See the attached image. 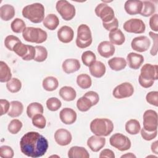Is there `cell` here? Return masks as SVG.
I'll return each mask as SVG.
<instances>
[{
    "label": "cell",
    "instance_id": "obj_1",
    "mask_svg": "<svg viewBox=\"0 0 158 158\" xmlns=\"http://www.w3.org/2000/svg\"><path fill=\"white\" fill-rule=\"evenodd\" d=\"M48 146V141L46 138L36 131L27 132L20 141L22 152L32 158L43 156L46 152Z\"/></svg>",
    "mask_w": 158,
    "mask_h": 158
},
{
    "label": "cell",
    "instance_id": "obj_2",
    "mask_svg": "<svg viewBox=\"0 0 158 158\" xmlns=\"http://www.w3.org/2000/svg\"><path fill=\"white\" fill-rule=\"evenodd\" d=\"M22 15L33 23H38L44 19V7L41 3H33L25 6Z\"/></svg>",
    "mask_w": 158,
    "mask_h": 158
},
{
    "label": "cell",
    "instance_id": "obj_3",
    "mask_svg": "<svg viewBox=\"0 0 158 158\" xmlns=\"http://www.w3.org/2000/svg\"><path fill=\"white\" fill-rule=\"evenodd\" d=\"M90 130L96 136H107L114 130L112 122L106 118H96L90 123Z\"/></svg>",
    "mask_w": 158,
    "mask_h": 158
},
{
    "label": "cell",
    "instance_id": "obj_4",
    "mask_svg": "<svg viewBox=\"0 0 158 158\" xmlns=\"http://www.w3.org/2000/svg\"><path fill=\"white\" fill-rule=\"evenodd\" d=\"M22 36L28 42L40 44L47 40L48 34L46 31L40 28L28 27L23 31Z\"/></svg>",
    "mask_w": 158,
    "mask_h": 158
},
{
    "label": "cell",
    "instance_id": "obj_5",
    "mask_svg": "<svg viewBox=\"0 0 158 158\" xmlns=\"http://www.w3.org/2000/svg\"><path fill=\"white\" fill-rule=\"evenodd\" d=\"M93 41L91 31L89 27L86 24H81L77 29L76 39L77 46L81 49L89 46Z\"/></svg>",
    "mask_w": 158,
    "mask_h": 158
},
{
    "label": "cell",
    "instance_id": "obj_6",
    "mask_svg": "<svg viewBox=\"0 0 158 158\" xmlns=\"http://www.w3.org/2000/svg\"><path fill=\"white\" fill-rule=\"evenodd\" d=\"M56 9L65 20H70L75 15V8L73 5L66 0H60L56 2Z\"/></svg>",
    "mask_w": 158,
    "mask_h": 158
},
{
    "label": "cell",
    "instance_id": "obj_7",
    "mask_svg": "<svg viewBox=\"0 0 158 158\" xmlns=\"http://www.w3.org/2000/svg\"><path fill=\"white\" fill-rule=\"evenodd\" d=\"M110 145L120 151H125L131 148V141L125 135L117 133L112 135L109 139Z\"/></svg>",
    "mask_w": 158,
    "mask_h": 158
},
{
    "label": "cell",
    "instance_id": "obj_8",
    "mask_svg": "<svg viewBox=\"0 0 158 158\" xmlns=\"http://www.w3.org/2000/svg\"><path fill=\"white\" fill-rule=\"evenodd\" d=\"M94 11L96 15L101 18L102 23H108L115 19L113 9L104 2L99 4L96 7Z\"/></svg>",
    "mask_w": 158,
    "mask_h": 158
},
{
    "label": "cell",
    "instance_id": "obj_9",
    "mask_svg": "<svg viewBox=\"0 0 158 158\" xmlns=\"http://www.w3.org/2000/svg\"><path fill=\"white\" fill-rule=\"evenodd\" d=\"M143 128L148 131L157 130V114L155 110L149 109L143 114Z\"/></svg>",
    "mask_w": 158,
    "mask_h": 158
},
{
    "label": "cell",
    "instance_id": "obj_10",
    "mask_svg": "<svg viewBox=\"0 0 158 158\" xmlns=\"http://www.w3.org/2000/svg\"><path fill=\"white\" fill-rule=\"evenodd\" d=\"M123 28L127 32L136 34L143 33L146 30L144 23L139 19H131L126 21L123 23Z\"/></svg>",
    "mask_w": 158,
    "mask_h": 158
},
{
    "label": "cell",
    "instance_id": "obj_11",
    "mask_svg": "<svg viewBox=\"0 0 158 158\" xmlns=\"http://www.w3.org/2000/svg\"><path fill=\"white\" fill-rule=\"evenodd\" d=\"M133 93L134 88L133 85L128 82H124L114 89L112 94L117 99H123L131 96Z\"/></svg>",
    "mask_w": 158,
    "mask_h": 158
},
{
    "label": "cell",
    "instance_id": "obj_12",
    "mask_svg": "<svg viewBox=\"0 0 158 158\" xmlns=\"http://www.w3.org/2000/svg\"><path fill=\"white\" fill-rule=\"evenodd\" d=\"M151 45L150 40L146 36H139L133 38L131 43V48L139 52L146 51Z\"/></svg>",
    "mask_w": 158,
    "mask_h": 158
},
{
    "label": "cell",
    "instance_id": "obj_13",
    "mask_svg": "<svg viewBox=\"0 0 158 158\" xmlns=\"http://www.w3.org/2000/svg\"><path fill=\"white\" fill-rule=\"evenodd\" d=\"M158 66L157 65H152L151 64H146L143 65L141 69L139 75L144 79L149 80H157L158 78Z\"/></svg>",
    "mask_w": 158,
    "mask_h": 158
},
{
    "label": "cell",
    "instance_id": "obj_14",
    "mask_svg": "<svg viewBox=\"0 0 158 158\" xmlns=\"http://www.w3.org/2000/svg\"><path fill=\"white\" fill-rule=\"evenodd\" d=\"M54 139L60 146H67L70 143L72 136L69 131L64 128H60L56 131L54 133Z\"/></svg>",
    "mask_w": 158,
    "mask_h": 158
},
{
    "label": "cell",
    "instance_id": "obj_15",
    "mask_svg": "<svg viewBox=\"0 0 158 158\" xmlns=\"http://www.w3.org/2000/svg\"><path fill=\"white\" fill-rule=\"evenodd\" d=\"M115 51V46L110 41H103L98 46L99 54L105 58H109L114 55Z\"/></svg>",
    "mask_w": 158,
    "mask_h": 158
},
{
    "label": "cell",
    "instance_id": "obj_16",
    "mask_svg": "<svg viewBox=\"0 0 158 158\" xmlns=\"http://www.w3.org/2000/svg\"><path fill=\"white\" fill-rule=\"evenodd\" d=\"M77 113L71 108L65 107L62 109L59 113L60 120L66 125H71L77 120Z\"/></svg>",
    "mask_w": 158,
    "mask_h": 158
},
{
    "label": "cell",
    "instance_id": "obj_17",
    "mask_svg": "<svg viewBox=\"0 0 158 158\" xmlns=\"http://www.w3.org/2000/svg\"><path fill=\"white\" fill-rule=\"evenodd\" d=\"M106 144V138L102 136L93 135L87 140V146L93 152H98Z\"/></svg>",
    "mask_w": 158,
    "mask_h": 158
},
{
    "label": "cell",
    "instance_id": "obj_18",
    "mask_svg": "<svg viewBox=\"0 0 158 158\" xmlns=\"http://www.w3.org/2000/svg\"><path fill=\"white\" fill-rule=\"evenodd\" d=\"M143 7V2L139 0L127 1L124 5L126 12L131 15L140 14Z\"/></svg>",
    "mask_w": 158,
    "mask_h": 158
},
{
    "label": "cell",
    "instance_id": "obj_19",
    "mask_svg": "<svg viewBox=\"0 0 158 158\" xmlns=\"http://www.w3.org/2000/svg\"><path fill=\"white\" fill-rule=\"evenodd\" d=\"M74 32L73 29L67 25L62 26L57 31V37L60 41L64 43L71 42L73 38Z\"/></svg>",
    "mask_w": 158,
    "mask_h": 158
},
{
    "label": "cell",
    "instance_id": "obj_20",
    "mask_svg": "<svg viewBox=\"0 0 158 158\" xmlns=\"http://www.w3.org/2000/svg\"><path fill=\"white\" fill-rule=\"evenodd\" d=\"M127 63L130 68L136 70L138 69L144 62V57L142 55L135 53L130 52L127 56Z\"/></svg>",
    "mask_w": 158,
    "mask_h": 158
},
{
    "label": "cell",
    "instance_id": "obj_21",
    "mask_svg": "<svg viewBox=\"0 0 158 158\" xmlns=\"http://www.w3.org/2000/svg\"><path fill=\"white\" fill-rule=\"evenodd\" d=\"M62 69L67 74L74 73L78 71L80 68V63L76 59H67L62 63Z\"/></svg>",
    "mask_w": 158,
    "mask_h": 158
},
{
    "label": "cell",
    "instance_id": "obj_22",
    "mask_svg": "<svg viewBox=\"0 0 158 158\" xmlns=\"http://www.w3.org/2000/svg\"><path fill=\"white\" fill-rule=\"evenodd\" d=\"M89 70L92 76L96 78H101L105 74L106 68L102 62L95 61L89 67Z\"/></svg>",
    "mask_w": 158,
    "mask_h": 158
},
{
    "label": "cell",
    "instance_id": "obj_23",
    "mask_svg": "<svg viewBox=\"0 0 158 158\" xmlns=\"http://www.w3.org/2000/svg\"><path fill=\"white\" fill-rule=\"evenodd\" d=\"M69 158H89V154L88 151L83 147L72 146L68 151Z\"/></svg>",
    "mask_w": 158,
    "mask_h": 158
},
{
    "label": "cell",
    "instance_id": "obj_24",
    "mask_svg": "<svg viewBox=\"0 0 158 158\" xmlns=\"http://www.w3.org/2000/svg\"><path fill=\"white\" fill-rule=\"evenodd\" d=\"M109 38L110 42L112 44L116 45H122L125 41V35L118 28L110 31Z\"/></svg>",
    "mask_w": 158,
    "mask_h": 158
},
{
    "label": "cell",
    "instance_id": "obj_25",
    "mask_svg": "<svg viewBox=\"0 0 158 158\" xmlns=\"http://www.w3.org/2000/svg\"><path fill=\"white\" fill-rule=\"evenodd\" d=\"M14 7L10 4H4L0 7V17L2 20L9 21L15 15Z\"/></svg>",
    "mask_w": 158,
    "mask_h": 158
},
{
    "label": "cell",
    "instance_id": "obj_26",
    "mask_svg": "<svg viewBox=\"0 0 158 158\" xmlns=\"http://www.w3.org/2000/svg\"><path fill=\"white\" fill-rule=\"evenodd\" d=\"M110 68L115 71H120L124 69L127 66V61L123 57H114L107 62Z\"/></svg>",
    "mask_w": 158,
    "mask_h": 158
},
{
    "label": "cell",
    "instance_id": "obj_27",
    "mask_svg": "<svg viewBox=\"0 0 158 158\" xmlns=\"http://www.w3.org/2000/svg\"><path fill=\"white\" fill-rule=\"evenodd\" d=\"M23 110V104L18 101H12L10 102V108L7 114L10 117H17L20 116Z\"/></svg>",
    "mask_w": 158,
    "mask_h": 158
},
{
    "label": "cell",
    "instance_id": "obj_28",
    "mask_svg": "<svg viewBox=\"0 0 158 158\" xmlns=\"http://www.w3.org/2000/svg\"><path fill=\"white\" fill-rule=\"evenodd\" d=\"M59 95L64 101H72L77 96L76 91L71 86H65L62 87L59 90Z\"/></svg>",
    "mask_w": 158,
    "mask_h": 158
},
{
    "label": "cell",
    "instance_id": "obj_29",
    "mask_svg": "<svg viewBox=\"0 0 158 158\" xmlns=\"http://www.w3.org/2000/svg\"><path fill=\"white\" fill-rule=\"evenodd\" d=\"M43 25L49 30H54L59 24L58 17L54 14H48L43 21Z\"/></svg>",
    "mask_w": 158,
    "mask_h": 158
},
{
    "label": "cell",
    "instance_id": "obj_30",
    "mask_svg": "<svg viewBox=\"0 0 158 158\" xmlns=\"http://www.w3.org/2000/svg\"><path fill=\"white\" fill-rule=\"evenodd\" d=\"M44 111L43 106L39 102H31L27 108V114L28 117L32 118L36 114H43Z\"/></svg>",
    "mask_w": 158,
    "mask_h": 158
},
{
    "label": "cell",
    "instance_id": "obj_31",
    "mask_svg": "<svg viewBox=\"0 0 158 158\" xmlns=\"http://www.w3.org/2000/svg\"><path fill=\"white\" fill-rule=\"evenodd\" d=\"M42 85L46 91H52L57 88L59 86V81L56 77L49 76L43 80Z\"/></svg>",
    "mask_w": 158,
    "mask_h": 158
},
{
    "label": "cell",
    "instance_id": "obj_32",
    "mask_svg": "<svg viewBox=\"0 0 158 158\" xmlns=\"http://www.w3.org/2000/svg\"><path fill=\"white\" fill-rule=\"evenodd\" d=\"M12 78V73L10 68L4 61L0 62V81L7 82Z\"/></svg>",
    "mask_w": 158,
    "mask_h": 158
},
{
    "label": "cell",
    "instance_id": "obj_33",
    "mask_svg": "<svg viewBox=\"0 0 158 158\" xmlns=\"http://www.w3.org/2000/svg\"><path fill=\"white\" fill-rule=\"evenodd\" d=\"M140 130V123L136 119H130L125 123V130L130 135H137L139 132Z\"/></svg>",
    "mask_w": 158,
    "mask_h": 158
},
{
    "label": "cell",
    "instance_id": "obj_34",
    "mask_svg": "<svg viewBox=\"0 0 158 158\" xmlns=\"http://www.w3.org/2000/svg\"><path fill=\"white\" fill-rule=\"evenodd\" d=\"M77 83L82 89L89 88L92 85L91 77L85 73H81L77 76Z\"/></svg>",
    "mask_w": 158,
    "mask_h": 158
},
{
    "label": "cell",
    "instance_id": "obj_35",
    "mask_svg": "<svg viewBox=\"0 0 158 158\" xmlns=\"http://www.w3.org/2000/svg\"><path fill=\"white\" fill-rule=\"evenodd\" d=\"M140 14L144 17H149L152 15L156 11L155 5L149 1H144Z\"/></svg>",
    "mask_w": 158,
    "mask_h": 158
},
{
    "label": "cell",
    "instance_id": "obj_36",
    "mask_svg": "<svg viewBox=\"0 0 158 158\" xmlns=\"http://www.w3.org/2000/svg\"><path fill=\"white\" fill-rule=\"evenodd\" d=\"M93 106L91 101L85 96L80 98L77 101V107L81 112L88 111Z\"/></svg>",
    "mask_w": 158,
    "mask_h": 158
},
{
    "label": "cell",
    "instance_id": "obj_37",
    "mask_svg": "<svg viewBox=\"0 0 158 158\" xmlns=\"http://www.w3.org/2000/svg\"><path fill=\"white\" fill-rule=\"evenodd\" d=\"M6 88L9 91L12 93L19 92L22 88V83L17 78H12L7 82Z\"/></svg>",
    "mask_w": 158,
    "mask_h": 158
},
{
    "label": "cell",
    "instance_id": "obj_38",
    "mask_svg": "<svg viewBox=\"0 0 158 158\" xmlns=\"http://www.w3.org/2000/svg\"><path fill=\"white\" fill-rule=\"evenodd\" d=\"M36 54L34 60L38 62L44 61L48 57V51L46 48L43 46H36Z\"/></svg>",
    "mask_w": 158,
    "mask_h": 158
},
{
    "label": "cell",
    "instance_id": "obj_39",
    "mask_svg": "<svg viewBox=\"0 0 158 158\" xmlns=\"http://www.w3.org/2000/svg\"><path fill=\"white\" fill-rule=\"evenodd\" d=\"M10 27L13 32L16 33H20L23 32L24 29L26 28L25 22L19 18L15 19L10 24Z\"/></svg>",
    "mask_w": 158,
    "mask_h": 158
},
{
    "label": "cell",
    "instance_id": "obj_40",
    "mask_svg": "<svg viewBox=\"0 0 158 158\" xmlns=\"http://www.w3.org/2000/svg\"><path fill=\"white\" fill-rule=\"evenodd\" d=\"M96 57L94 53L91 51H85L81 55V60L84 65L89 67L96 61Z\"/></svg>",
    "mask_w": 158,
    "mask_h": 158
},
{
    "label": "cell",
    "instance_id": "obj_41",
    "mask_svg": "<svg viewBox=\"0 0 158 158\" xmlns=\"http://www.w3.org/2000/svg\"><path fill=\"white\" fill-rule=\"evenodd\" d=\"M22 125V123L20 120L18 119H13L9 123L7 129L11 134L15 135L18 133L20 131Z\"/></svg>",
    "mask_w": 158,
    "mask_h": 158
},
{
    "label": "cell",
    "instance_id": "obj_42",
    "mask_svg": "<svg viewBox=\"0 0 158 158\" xmlns=\"http://www.w3.org/2000/svg\"><path fill=\"white\" fill-rule=\"evenodd\" d=\"M62 106L61 101L57 98L52 97L46 101L47 108L51 111H56Z\"/></svg>",
    "mask_w": 158,
    "mask_h": 158
},
{
    "label": "cell",
    "instance_id": "obj_43",
    "mask_svg": "<svg viewBox=\"0 0 158 158\" xmlns=\"http://www.w3.org/2000/svg\"><path fill=\"white\" fill-rule=\"evenodd\" d=\"M20 42H21V41L18 37L14 35H8L4 40V45L9 51H13L14 47L16 44Z\"/></svg>",
    "mask_w": 158,
    "mask_h": 158
},
{
    "label": "cell",
    "instance_id": "obj_44",
    "mask_svg": "<svg viewBox=\"0 0 158 158\" xmlns=\"http://www.w3.org/2000/svg\"><path fill=\"white\" fill-rule=\"evenodd\" d=\"M13 51L19 57H21L22 58L25 56L28 51V45L24 44L22 42L18 43L15 44V46L14 47Z\"/></svg>",
    "mask_w": 158,
    "mask_h": 158
},
{
    "label": "cell",
    "instance_id": "obj_45",
    "mask_svg": "<svg viewBox=\"0 0 158 158\" xmlns=\"http://www.w3.org/2000/svg\"><path fill=\"white\" fill-rule=\"evenodd\" d=\"M33 125L38 128H44L46 124V120L43 114H36L32 118Z\"/></svg>",
    "mask_w": 158,
    "mask_h": 158
},
{
    "label": "cell",
    "instance_id": "obj_46",
    "mask_svg": "<svg viewBox=\"0 0 158 158\" xmlns=\"http://www.w3.org/2000/svg\"><path fill=\"white\" fill-rule=\"evenodd\" d=\"M14 152L11 147L9 146H2L0 148V156L2 158H12Z\"/></svg>",
    "mask_w": 158,
    "mask_h": 158
},
{
    "label": "cell",
    "instance_id": "obj_47",
    "mask_svg": "<svg viewBox=\"0 0 158 158\" xmlns=\"http://www.w3.org/2000/svg\"><path fill=\"white\" fill-rule=\"evenodd\" d=\"M146 101L151 105L157 107L158 106V92L151 91L149 92L146 96Z\"/></svg>",
    "mask_w": 158,
    "mask_h": 158
},
{
    "label": "cell",
    "instance_id": "obj_48",
    "mask_svg": "<svg viewBox=\"0 0 158 158\" xmlns=\"http://www.w3.org/2000/svg\"><path fill=\"white\" fill-rule=\"evenodd\" d=\"M157 135V131H148L144 128L141 130V135L142 138L146 141H151L154 139Z\"/></svg>",
    "mask_w": 158,
    "mask_h": 158
},
{
    "label": "cell",
    "instance_id": "obj_49",
    "mask_svg": "<svg viewBox=\"0 0 158 158\" xmlns=\"http://www.w3.org/2000/svg\"><path fill=\"white\" fill-rule=\"evenodd\" d=\"M149 36L153 40V45L150 51V53L152 56H156L157 53V39L158 36L157 33H153L152 31L149 32Z\"/></svg>",
    "mask_w": 158,
    "mask_h": 158
},
{
    "label": "cell",
    "instance_id": "obj_50",
    "mask_svg": "<svg viewBox=\"0 0 158 158\" xmlns=\"http://www.w3.org/2000/svg\"><path fill=\"white\" fill-rule=\"evenodd\" d=\"M83 96L88 98L91 101L93 106H95L96 104H97L99 101V94L96 92L93 91H88Z\"/></svg>",
    "mask_w": 158,
    "mask_h": 158
},
{
    "label": "cell",
    "instance_id": "obj_51",
    "mask_svg": "<svg viewBox=\"0 0 158 158\" xmlns=\"http://www.w3.org/2000/svg\"><path fill=\"white\" fill-rule=\"evenodd\" d=\"M102 25L106 30H107L108 31H111L112 30L118 28V22L117 19L115 17L114 19H113L112 21H110L108 23H102Z\"/></svg>",
    "mask_w": 158,
    "mask_h": 158
},
{
    "label": "cell",
    "instance_id": "obj_52",
    "mask_svg": "<svg viewBox=\"0 0 158 158\" xmlns=\"http://www.w3.org/2000/svg\"><path fill=\"white\" fill-rule=\"evenodd\" d=\"M28 51L25 56L22 57V59L23 60H34L35 54H36V49L35 47L31 46V45H28Z\"/></svg>",
    "mask_w": 158,
    "mask_h": 158
},
{
    "label": "cell",
    "instance_id": "obj_53",
    "mask_svg": "<svg viewBox=\"0 0 158 158\" xmlns=\"http://www.w3.org/2000/svg\"><path fill=\"white\" fill-rule=\"evenodd\" d=\"M0 104H1V115L6 114L8 112L9 108H10V103L6 99H1L0 100Z\"/></svg>",
    "mask_w": 158,
    "mask_h": 158
},
{
    "label": "cell",
    "instance_id": "obj_54",
    "mask_svg": "<svg viewBox=\"0 0 158 158\" xmlns=\"http://www.w3.org/2000/svg\"><path fill=\"white\" fill-rule=\"evenodd\" d=\"M157 21H158V15L157 14L152 15L149 19V27L153 31H158Z\"/></svg>",
    "mask_w": 158,
    "mask_h": 158
},
{
    "label": "cell",
    "instance_id": "obj_55",
    "mask_svg": "<svg viewBox=\"0 0 158 158\" xmlns=\"http://www.w3.org/2000/svg\"><path fill=\"white\" fill-rule=\"evenodd\" d=\"M138 81L139 83L140 84V85L145 88H149L151 86H152L154 83V80H146V79H144L143 78L141 77H140L139 75L138 77Z\"/></svg>",
    "mask_w": 158,
    "mask_h": 158
},
{
    "label": "cell",
    "instance_id": "obj_56",
    "mask_svg": "<svg viewBox=\"0 0 158 158\" xmlns=\"http://www.w3.org/2000/svg\"><path fill=\"white\" fill-rule=\"evenodd\" d=\"M99 157L102 158V157H107V158H114L115 157V154L114 152L109 149H105L102 150L99 154Z\"/></svg>",
    "mask_w": 158,
    "mask_h": 158
},
{
    "label": "cell",
    "instance_id": "obj_57",
    "mask_svg": "<svg viewBox=\"0 0 158 158\" xmlns=\"http://www.w3.org/2000/svg\"><path fill=\"white\" fill-rule=\"evenodd\" d=\"M151 151L153 153L157 154H158V146H157V141L153 142L151 146Z\"/></svg>",
    "mask_w": 158,
    "mask_h": 158
},
{
    "label": "cell",
    "instance_id": "obj_58",
    "mask_svg": "<svg viewBox=\"0 0 158 158\" xmlns=\"http://www.w3.org/2000/svg\"><path fill=\"white\" fill-rule=\"evenodd\" d=\"M121 157L122 158V157H128V158H135L136 157V156L135 155H134L133 153H131V152H128V153H127V154H124V155H122V156H121Z\"/></svg>",
    "mask_w": 158,
    "mask_h": 158
},
{
    "label": "cell",
    "instance_id": "obj_59",
    "mask_svg": "<svg viewBox=\"0 0 158 158\" xmlns=\"http://www.w3.org/2000/svg\"><path fill=\"white\" fill-rule=\"evenodd\" d=\"M51 157H59V156H56V155H54V156H50Z\"/></svg>",
    "mask_w": 158,
    "mask_h": 158
}]
</instances>
